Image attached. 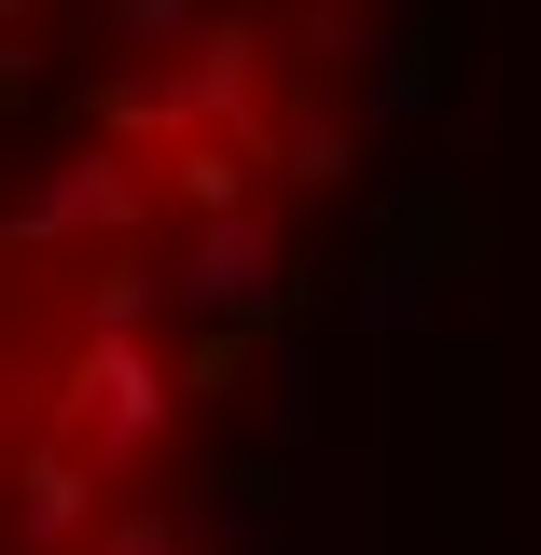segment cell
<instances>
[{"instance_id":"5","label":"cell","mask_w":541,"mask_h":555,"mask_svg":"<svg viewBox=\"0 0 541 555\" xmlns=\"http://www.w3.org/2000/svg\"><path fill=\"white\" fill-rule=\"evenodd\" d=\"M98 514H112V473H98L69 430H42V444L0 473V528H14V555H83Z\"/></svg>"},{"instance_id":"3","label":"cell","mask_w":541,"mask_h":555,"mask_svg":"<svg viewBox=\"0 0 541 555\" xmlns=\"http://www.w3.org/2000/svg\"><path fill=\"white\" fill-rule=\"evenodd\" d=\"M112 139L126 153H181V139H250L265 153V42L208 14L167 69H126L112 83Z\"/></svg>"},{"instance_id":"9","label":"cell","mask_w":541,"mask_h":555,"mask_svg":"<svg viewBox=\"0 0 541 555\" xmlns=\"http://www.w3.org/2000/svg\"><path fill=\"white\" fill-rule=\"evenodd\" d=\"M292 56H306V69H361V56H389V28L347 14V0H320V14H292Z\"/></svg>"},{"instance_id":"11","label":"cell","mask_w":541,"mask_h":555,"mask_svg":"<svg viewBox=\"0 0 541 555\" xmlns=\"http://www.w3.org/2000/svg\"><path fill=\"white\" fill-rule=\"evenodd\" d=\"M278 167H292V181H347V126H334V112L292 126V139H278Z\"/></svg>"},{"instance_id":"2","label":"cell","mask_w":541,"mask_h":555,"mask_svg":"<svg viewBox=\"0 0 541 555\" xmlns=\"http://www.w3.org/2000/svg\"><path fill=\"white\" fill-rule=\"evenodd\" d=\"M292 278H306V236H292V208L236 195V208H195L181 222V250H167V320H195V334H265L278 306H292Z\"/></svg>"},{"instance_id":"4","label":"cell","mask_w":541,"mask_h":555,"mask_svg":"<svg viewBox=\"0 0 541 555\" xmlns=\"http://www.w3.org/2000/svg\"><path fill=\"white\" fill-rule=\"evenodd\" d=\"M139 222H153V153L83 139V153H56L28 195L0 208V250H28V264H56V250H139Z\"/></svg>"},{"instance_id":"1","label":"cell","mask_w":541,"mask_h":555,"mask_svg":"<svg viewBox=\"0 0 541 555\" xmlns=\"http://www.w3.org/2000/svg\"><path fill=\"white\" fill-rule=\"evenodd\" d=\"M181 416H195V389H181V361H167L153 334H69L56 416H42V430H69L112 486H139L167 444H181Z\"/></svg>"},{"instance_id":"8","label":"cell","mask_w":541,"mask_h":555,"mask_svg":"<svg viewBox=\"0 0 541 555\" xmlns=\"http://www.w3.org/2000/svg\"><path fill=\"white\" fill-rule=\"evenodd\" d=\"M430 320V250H375V278H361V334H416Z\"/></svg>"},{"instance_id":"7","label":"cell","mask_w":541,"mask_h":555,"mask_svg":"<svg viewBox=\"0 0 541 555\" xmlns=\"http://www.w3.org/2000/svg\"><path fill=\"white\" fill-rule=\"evenodd\" d=\"M83 555H222V542H208L195 500H112V514L83 528Z\"/></svg>"},{"instance_id":"6","label":"cell","mask_w":541,"mask_h":555,"mask_svg":"<svg viewBox=\"0 0 541 555\" xmlns=\"http://www.w3.org/2000/svg\"><path fill=\"white\" fill-rule=\"evenodd\" d=\"M167 320V264H139V250H98V278L69 292V334H153Z\"/></svg>"},{"instance_id":"10","label":"cell","mask_w":541,"mask_h":555,"mask_svg":"<svg viewBox=\"0 0 541 555\" xmlns=\"http://www.w3.org/2000/svg\"><path fill=\"white\" fill-rule=\"evenodd\" d=\"M403 112H430V69L416 42H389V56H361V126H403Z\"/></svg>"}]
</instances>
